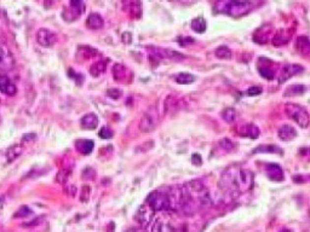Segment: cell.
<instances>
[{
	"mask_svg": "<svg viewBox=\"0 0 310 232\" xmlns=\"http://www.w3.org/2000/svg\"><path fill=\"white\" fill-rule=\"evenodd\" d=\"M15 65V59L11 51L4 41L0 40V72L11 70Z\"/></svg>",
	"mask_w": 310,
	"mask_h": 232,
	"instance_id": "cell-6",
	"label": "cell"
},
{
	"mask_svg": "<svg viewBox=\"0 0 310 232\" xmlns=\"http://www.w3.org/2000/svg\"><path fill=\"white\" fill-rule=\"evenodd\" d=\"M256 6V2L249 0H224L215 4V10L220 14H224L232 17H243L248 15Z\"/></svg>",
	"mask_w": 310,
	"mask_h": 232,
	"instance_id": "cell-2",
	"label": "cell"
},
{
	"mask_svg": "<svg viewBox=\"0 0 310 232\" xmlns=\"http://www.w3.org/2000/svg\"><path fill=\"white\" fill-rule=\"evenodd\" d=\"M218 145H219L220 149L224 150V152H230V151H233L234 149H235V144H234L233 142L230 141V139H227V138L222 139Z\"/></svg>",
	"mask_w": 310,
	"mask_h": 232,
	"instance_id": "cell-32",
	"label": "cell"
},
{
	"mask_svg": "<svg viewBox=\"0 0 310 232\" xmlns=\"http://www.w3.org/2000/svg\"><path fill=\"white\" fill-rule=\"evenodd\" d=\"M86 25L90 29H101L103 27V18H102L101 15L96 14H90V16L88 17V21H86Z\"/></svg>",
	"mask_w": 310,
	"mask_h": 232,
	"instance_id": "cell-20",
	"label": "cell"
},
{
	"mask_svg": "<svg viewBox=\"0 0 310 232\" xmlns=\"http://www.w3.org/2000/svg\"><path fill=\"white\" fill-rule=\"evenodd\" d=\"M291 39V33L287 31L286 29H280L272 39V43L274 46H282V45H286L290 41Z\"/></svg>",
	"mask_w": 310,
	"mask_h": 232,
	"instance_id": "cell-16",
	"label": "cell"
},
{
	"mask_svg": "<svg viewBox=\"0 0 310 232\" xmlns=\"http://www.w3.org/2000/svg\"><path fill=\"white\" fill-rule=\"evenodd\" d=\"M94 143L90 139H78L75 143V147L81 155H89L93 152Z\"/></svg>",
	"mask_w": 310,
	"mask_h": 232,
	"instance_id": "cell-17",
	"label": "cell"
},
{
	"mask_svg": "<svg viewBox=\"0 0 310 232\" xmlns=\"http://www.w3.org/2000/svg\"><path fill=\"white\" fill-rule=\"evenodd\" d=\"M80 122L84 128H88V130H94V128L97 127V125H98V117L91 113V114H86L85 116H83Z\"/></svg>",
	"mask_w": 310,
	"mask_h": 232,
	"instance_id": "cell-19",
	"label": "cell"
},
{
	"mask_svg": "<svg viewBox=\"0 0 310 232\" xmlns=\"http://www.w3.org/2000/svg\"><path fill=\"white\" fill-rule=\"evenodd\" d=\"M176 83L180 84V85H189V84H193L196 80L195 75L189 73H180L178 75H176L175 78Z\"/></svg>",
	"mask_w": 310,
	"mask_h": 232,
	"instance_id": "cell-24",
	"label": "cell"
},
{
	"mask_svg": "<svg viewBox=\"0 0 310 232\" xmlns=\"http://www.w3.org/2000/svg\"><path fill=\"white\" fill-rule=\"evenodd\" d=\"M236 133L241 137H248L251 139H257L261 134V131L253 123H245V125H240L236 127Z\"/></svg>",
	"mask_w": 310,
	"mask_h": 232,
	"instance_id": "cell-11",
	"label": "cell"
},
{
	"mask_svg": "<svg viewBox=\"0 0 310 232\" xmlns=\"http://www.w3.org/2000/svg\"><path fill=\"white\" fill-rule=\"evenodd\" d=\"M147 204L156 212H169L171 210V200L169 194L161 191H153L146 201Z\"/></svg>",
	"mask_w": 310,
	"mask_h": 232,
	"instance_id": "cell-4",
	"label": "cell"
},
{
	"mask_svg": "<svg viewBox=\"0 0 310 232\" xmlns=\"http://www.w3.org/2000/svg\"><path fill=\"white\" fill-rule=\"evenodd\" d=\"M270 34H272V26L264 25L263 27L257 29V31L254 33V41L258 44H267L270 38Z\"/></svg>",
	"mask_w": 310,
	"mask_h": 232,
	"instance_id": "cell-15",
	"label": "cell"
},
{
	"mask_svg": "<svg viewBox=\"0 0 310 232\" xmlns=\"http://www.w3.org/2000/svg\"><path fill=\"white\" fill-rule=\"evenodd\" d=\"M164 109L166 114L175 113L176 110L180 109V102H178V99L173 98L172 96H169L164 103Z\"/></svg>",
	"mask_w": 310,
	"mask_h": 232,
	"instance_id": "cell-22",
	"label": "cell"
},
{
	"mask_svg": "<svg viewBox=\"0 0 310 232\" xmlns=\"http://www.w3.org/2000/svg\"><path fill=\"white\" fill-rule=\"evenodd\" d=\"M236 116H238V112L234 108H225L222 112V118L228 123L234 122L236 120Z\"/></svg>",
	"mask_w": 310,
	"mask_h": 232,
	"instance_id": "cell-29",
	"label": "cell"
},
{
	"mask_svg": "<svg viewBox=\"0 0 310 232\" xmlns=\"http://www.w3.org/2000/svg\"><path fill=\"white\" fill-rule=\"evenodd\" d=\"M278 136L282 142H291L297 137V131L293 126L283 125L278 131Z\"/></svg>",
	"mask_w": 310,
	"mask_h": 232,
	"instance_id": "cell-14",
	"label": "cell"
},
{
	"mask_svg": "<svg viewBox=\"0 0 310 232\" xmlns=\"http://www.w3.org/2000/svg\"><path fill=\"white\" fill-rule=\"evenodd\" d=\"M254 185V175L251 171L244 170L239 166L227 168L220 176L219 186L225 194H246Z\"/></svg>",
	"mask_w": 310,
	"mask_h": 232,
	"instance_id": "cell-1",
	"label": "cell"
},
{
	"mask_svg": "<svg viewBox=\"0 0 310 232\" xmlns=\"http://www.w3.org/2000/svg\"><path fill=\"white\" fill-rule=\"evenodd\" d=\"M155 212L144 202V204H142L140 208H138L137 213H136V220L141 224L143 228H147L149 224L153 220Z\"/></svg>",
	"mask_w": 310,
	"mask_h": 232,
	"instance_id": "cell-7",
	"label": "cell"
},
{
	"mask_svg": "<svg viewBox=\"0 0 310 232\" xmlns=\"http://www.w3.org/2000/svg\"><path fill=\"white\" fill-rule=\"evenodd\" d=\"M261 152H263V154H265V152H269V154H280V155L283 154L282 149L278 147L277 145H261V146L256 147V149L253 150V154H261Z\"/></svg>",
	"mask_w": 310,
	"mask_h": 232,
	"instance_id": "cell-21",
	"label": "cell"
},
{
	"mask_svg": "<svg viewBox=\"0 0 310 232\" xmlns=\"http://www.w3.org/2000/svg\"><path fill=\"white\" fill-rule=\"evenodd\" d=\"M57 40V36L51 30L46 28H41L36 31V41L43 46H52Z\"/></svg>",
	"mask_w": 310,
	"mask_h": 232,
	"instance_id": "cell-10",
	"label": "cell"
},
{
	"mask_svg": "<svg viewBox=\"0 0 310 232\" xmlns=\"http://www.w3.org/2000/svg\"><path fill=\"white\" fill-rule=\"evenodd\" d=\"M304 72V68L301 64H286L285 67L281 69L280 76H279V84H283L291 79L292 76L298 75Z\"/></svg>",
	"mask_w": 310,
	"mask_h": 232,
	"instance_id": "cell-9",
	"label": "cell"
},
{
	"mask_svg": "<svg viewBox=\"0 0 310 232\" xmlns=\"http://www.w3.org/2000/svg\"><path fill=\"white\" fill-rule=\"evenodd\" d=\"M285 113L286 115L302 128H307L310 123V116L309 113L304 109L302 105L296 104V103H287L285 105Z\"/></svg>",
	"mask_w": 310,
	"mask_h": 232,
	"instance_id": "cell-3",
	"label": "cell"
},
{
	"mask_svg": "<svg viewBox=\"0 0 310 232\" xmlns=\"http://www.w3.org/2000/svg\"><path fill=\"white\" fill-rule=\"evenodd\" d=\"M298 155L303 160L310 161V147H302V149H299Z\"/></svg>",
	"mask_w": 310,
	"mask_h": 232,
	"instance_id": "cell-36",
	"label": "cell"
},
{
	"mask_svg": "<svg viewBox=\"0 0 310 232\" xmlns=\"http://www.w3.org/2000/svg\"><path fill=\"white\" fill-rule=\"evenodd\" d=\"M107 93H108V96L113 99H119L120 97H122V91L118 88H110L107 91Z\"/></svg>",
	"mask_w": 310,
	"mask_h": 232,
	"instance_id": "cell-37",
	"label": "cell"
},
{
	"mask_svg": "<svg viewBox=\"0 0 310 232\" xmlns=\"http://www.w3.org/2000/svg\"><path fill=\"white\" fill-rule=\"evenodd\" d=\"M281 232H291V231L290 230H282Z\"/></svg>",
	"mask_w": 310,
	"mask_h": 232,
	"instance_id": "cell-40",
	"label": "cell"
},
{
	"mask_svg": "<svg viewBox=\"0 0 310 232\" xmlns=\"http://www.w3.org/2000/svg\"><path fill=\"white\" fill-rule=\"evenodd\" d=\"M126 232H143L141 229H131V230H127Z\"/></svg>",
	"mask_w": 310,
	"mask_h": 232,
	"instance_id": "cell-39",
	"label": "cell"
},
{
	"mask_svg": "<svg viewBox=\"0 0 310 232\" xmlns=\"http://www.w3.org/2000/svg\"><path fill=\"white\" fill-rule=\"evenodd\" d=\"M126 73H127V70H126V67L125 65L120 64V63L115 64L114 68H113V76H114L115 81L124 80V79L126 78Z\"/></svg>",
	"mask_w": 310,
	"mask_h": 232,
	"instance_id": "cell-27",
	"label": "cell"
},
{
	"mask_svg": "<svg viewBox=\"0 0 310 232\" xmlns=\"http://www.w3.org/2000/svg\"><path fill=\"white\" fill-rule=\"evenodd\" d=\"M151 232H178V229L170 219L157 218L152 224Z\"/></svg>",
	"mask_w": 310,
	"mask_h": 232,
	"instance_id": "cell-8",
	"label": "cell"
},
{
	"mask_svg": "<svg viewBox=\"0 0 310 232\" xmlns=\"http://www.w3.org/2000/svg\"><path fill=\"white\" fill-rule=\"evenodd\" d=\"M258 73L261 74L262 78L267 79V80H273L275 78V70L273 68L268 67V65L259 64L258 63Z\"/></svg>",
	"mask_w": 310,
	"mask_h": 232,
	"instance_id": "cell-28",
	"label": "cell"
},
{
	"mask_svg": "<svg viewBox=\"0 0 310 232\" xmlns=\"http://www.w3.org/2000/svg\"><path fill=\"white\" fill-rule=\"evenodd\" d=\"M191 29H193L195 33H205L207 28V23L205 21L204 17H196L191 21Z\"/></svg>",
	"mask_w": 310,
	"mask_h": 232,
	"instance_id": "cell-25",
	"label": "cell"
},
{
	"mask_svg": "<svg viewBox=\"0 0 310 232\" xmlns=\"http://www.w3.org/2000/svg\"><path fill=\"white\" fill-rule=\"evenodd\" d=\"M215 55L220 59H229L232 58V51L228 46H219L217 47V50L215 51Z\"/></svg>",
	"mask_w": 310,
	"mask_h": 232,
	"instance_id": "cell-30",
	"label": "cell"
},
{
	"mask_svg": "<svg viewBox=\"0 0 310 232\" xmlns=\"http://www.w3.org/2000/svg\"><path fill=\"white\" fill-rule=\"evenodd\" d=\"M265 173H267L268 178L273 181H282L285 179V174H283L282 168L278 163H269V165H267Z\"/></svg>",
	"mask_w": 310,
	"mask_h": 232,
	"instance_id": "cell-13",
	"label": "cell"
},
{
	"mask_svg": "<svg viewBox=\"0 0 310 232\" xmlns=\"http://www.w3.org/2000/svg\"><path fill=\"white\" fill-rule=\"evenodd\" d=\"M296 50L302 56L310 55V39L307 36H299L296 40Z\"/></svg>",
	"mask_w": 310,
	"mask_h": 232,
	"instance_id": "cell-18",
	"label": "cell"
},
{
	"mask_svg": "<svg viewBox=\"0 0 310 232\" xmlns=\"http://www.w3.org/2000/svg\"><path fill=\"white\" fill-rule=\"evenodd\" d=\"M0 92L6 96H14L17 92V87L11 80H10L9 76L2 72H0Z\"/></svg>",
	"mask_w": 310,
	"mask_h": 232,
	"instance_id": "cell-12",
	"label": "cell"
},
{
	"mask_svg": "<svg viewBox=\"0 0 310 232\" xmlns=\"http://www.w3.org/2000/svg\"><path fill=\"white\" fill-rule=\"evenodd\" d=\"M31 213H33L31 212V209H30L28 207H26V205H22V207L17 210V214H16L15 217H20V218L28 217V215H31Z\"/></svg>",
	"mask_w": 310,
	"mask_h": 232,
	"instance_id": "cell-35",
	"label": "cell"
},
{
	"mask_svg": "<svg viewBox=\"0 0 310 232\" xmlns=\"http://www.w3.org/2000/svg\"><path fill=\"white\" fill-rule=\"evenodd\" d=\"M307 91L306 86L303 85H292L288 86L286 88V91L283 92V96L285 97H295V96H301L304 92Z\"/></svg>",
	"mask_w": 310,
	"mask_h": 232,
	"instance_id": "cell-23",
	"label": "cell"
},
{
	"mask_svg": "<svg viewBox=\"0 0 310 232\" xmlns=\"http://www.w3.org/2000/svg\"><path fill=\"white\" fill-rule=\"evenodd\" d=\"M160 122V114L156 107H152L147 110L146 114L141 118L140 130L144 133H151L157 127Z\"/></svg>",
	"mask_w": 310,
	"mask_h": 232,
	"instance_id": "cell-5",
	"label": "cell"
},
{
	"mask_svg": "<svg viewBox=\"0 0 310 232\" xmlns=\"http://www.w3.org/2000/svg\"><path fill=\"white\" fill-rule=\"evenodd\" d=\"M131 16L135 18H140L142 16V4L141 2H130Z\"/></svg>",
	"mask_w": 310,
	"mask_h": 232,
	"instance_id": "cell-31",
	"label": "cell"
},
{
	"mask_svg": "<svg viewBox=\"0 0 310 232\" xmlns=\"http://www.w3.org/2000/svg\"><path fill=\"white\" fill-rule=\"evenodd\" d=\"M262 92H263V88H262L261 86H252L248 89V96L249 97L259 96V94H262Z\"/></svg>",
	"mask_w": 310,
	"mask_h": 232,
	"instance_id": "cell-34",
	"label": "cell"
},
{
	"mask_svg": "<svg viewBox=\"0 0 310 232\" xmlns=\"http://www.w3.org/2000/svg\"><path fill=\"white\" fill-rule=\"evenodd\" d=\"M107 63H108V60H99V62L94 63V64L91 65V68H90L91 75L94 76V78H97V76H99L101 74H103L107 68Z\"/></svg>",
	"mask_w": 310,
	"mask_h": 232,
	"instance_id": "cell-26",
	"label": "cell"
},
{
	"mask_svg": "<svg viewBox=\"0 0 310 232\" xmlns=\"http://www.w3.org/2000/svg\"><path fill=\"white\" fill-rule=\"evenodd\" d=\"M98 136L101 137L102 139H110V138H113L114 133H113V131L110 130L109 127H102L101 131H99Z\"/></svg>",
	"mask_w": 310,
	"mask_h": 232,
	"instance_id": "cell-33",
	"label": "cell"
},
{
	"mask_svg": "<svg viewBox=\"0 0 310 232\" xmlns=\"http://www.w3.org/2000/svg\"><path fill=\"white\" fill-rule=\"evenodd\" d=\"M191 163H193L194 166H201L202 159H201L200 155H199V154H193V155H191Z\"/></svg>",
	"mask_w": 310,
	"mask_h": 232,
	"instance_id": "cell-38",
	"label": "cell"
}]
</instances>
